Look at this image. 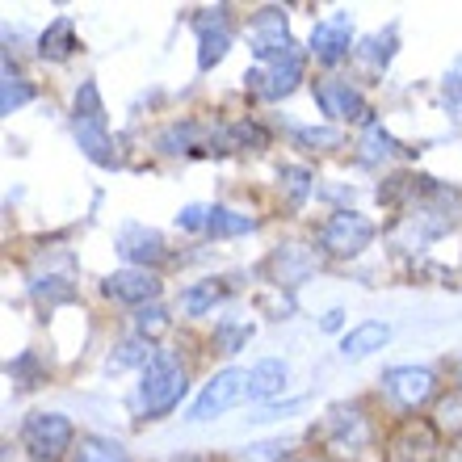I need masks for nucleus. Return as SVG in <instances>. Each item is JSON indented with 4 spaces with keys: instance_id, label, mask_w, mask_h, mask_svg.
<instances>
[{
    "instance_id": "ddd939ff",
    "label": "nucleus",
    "mask_w": 462,
    "mask_h": 462,
    "mask_svg": "<svg viewBox=\"0 0 462 462\" xmlns=\"http://www.w3.org/2000/svg\"><path fill=\"white\" fill-rule=\"evenodd\" d=\"M353 47H357V38H353V17L345 9L319 17L307 34V60H316L319 68H337V63L353 60Z\"/></svg>"
},
{
    "instance_id": "a211bd4d",
    "label": "nucleus",
    "mask_w": 462,
    "mask_h": 462,
    "mask_svg": "<svg viewBox=\"0 0 462 462\" xmlns=\"http://www.w3.org/2000/svg\"><path fill=\"white\" fill-rule=\"evenodd\" d=\"M231 286L227 278H202V282H189L181 294H177V311H181L185 319H202L210 316L215 307H223L231 299Z\"/></svg>"
},
{
    "instance_id": "dca6fc26",
    "label": "nucleus",
    "mask_w": 462,
    "mask_h": 462,
    "mask_svg": "<svg viewBox=\"0 0 462 462\" xmlns=\"http://www.w3.org/2000/svg\"><path fill=\"white\" fill-rule=\"evenodd\" d=\"M72 139L80 147V156H88L97 169H118L122 164L118 139L110 134V118H72Z\"/></svg>"
},
{
    "instance_id": "1a4fd4ad",
    "label": "nucleus",
    "mask_w": 462,
    "mask_h": 462,
    "mask_svg": "<svg viewBox=\"0 0 462 462\" xmlns=\"http://www.w3.org/2000/svg\"><path fill=\"white\" fill-rule=\"evenodd\" d=\"M324 269V253H319L316 244H278L273 253L261 261V273H265V282L273 286V291H299L303 282H311Z\"/></svg>"
},
{
    "instance_id": "c03bdc74",
    "label": "nucleus",
    "mask_w": 462,
    "mask_h": 462,
    "mask_svg": "<svg viewBox=\"0 0 462 462\" xmlns=\"http://www.w3.org/2000/svg\"><path fill=\"white\" fill-rule=\"evenodd\" d=\"M450 370H454V387H462V353H458V357H454V365H450Z\"/></svg>"
},
{
    "instance_id": "39448f33",
    "label": "nucleus",
    "mask_w": 462,
    "mask_h": 462,
    "mask_svg": "<svg viewBox=\"0 0 462 462\" xmlns=\"http://www.w3.org/2000/svg\"><path fill=\"white\" fill-rule=\"evenodd\" d=\"M303 80H307V47H294V51H286V55H278V60L248 68V72H244V97L269 101V106H273V101L291 97Z\"/></svg>"
},
{
    "instance_id": "f3484780",
    "label": "nucleus",
    "mask_w": 462,
    "mask_h": 462,
    "mask_svg": "<svg viewBox=\"0 0 462 462\" xmlns=\"http://www.w3.org/2000/svg\"><path fill=\"white\" fill-rule=\"evenodd\" d=\"M395 51H400V25L391 22L387 30H374V34H365L357 47H353V63L362 68V76L378 80V76L391 68L395 60Z\"/></svg>"
},
{
    "instance_id": "e433bc0d",
    "label": "nucleus",
    "mask_w": 462,
    "mask_h": 462,
    "mask_svg": "<svg viewBox=\"0 0 462 462\" xmlns=\"http://www.w3.org/2000/svg\"><path fill=\"white\" fill-rule=\"evenodd\" d=\"M441 101L462 118V55L450 63V72L441 76Z\"/></svg>"
},
{
    "instance_id": "2eb2a0df",
    "label": "nucleus",
    "mask_w": 462,
    "mask_h": 462,
    "mask_svg": "<svg viewBox=\"0 0 462 462\" xmlns=\"http://www.w3.org/2000/svg\"><path fill=\"white\" fill-rule=\"evenodd\" d=\"M101 294H106L110 303H122V307H134V311H139V307H147V303H160L164 282H160V273H152V269L122 265V269H114V273H106Z\"/></svg>"
},
{
    "instance_id": "c9c22d12",
    "label": "nucleus",
    "mask_w": 462,
    "mask_h": 462,
    "mask_svg": "<svg viewBox=\"0 0 462 462\" xmlns=\"http://www.w3.org/2000/svg\"><path fill=\"white\" fill-rule=\"evenodd\" d=\"M291 441H261V446H244L227 462H291Z\"/></svg>"
},
{
    "instance_id": "b1692460",
    "label": "nucleus",
    "mask_w": 462,
    "mask_h": 462,
    "mask_svg": "<svg viewBox=\"0 0 462 462\" xmlns=\"http://www.w3.org/2000/svg\"><path fill=\"white\" fill-rule=\"evenodd\" d=\"M316 194V172L307 164H282L278 169V198L291 210H303L307 198Z\"/></svg>"
},
{
    "instance_id": "412c9836",
    "label": "nucleus",
    "mask_w": 462,
    "mask_h": 462,
    "mask_svg": "<svg viewBox=\"0 0 462 462\" xmlns=\"http://www.w3.org/2000/svg\"><path fill=\"white\" fill-rule=\"evenodd\" d=\"M387 341H391L387 319H362V324H353V328L341 337V357L345 362H365L370 353H378Z\"/></svg>"
},
{
    "instance_id": "2f4dec72",
    "label": "nucleus",
    "mask_w": 462,
    "mask_h": 462,
    "mask_svg": "<svg viewBox=\"0 0 462 462\" xmlns=\"http://www.w3.org/2000/svg\"><path fill=\"white\" fill-rule=\"evenodd\" d=\"M38 97V88L25 80V76H17L13 68H5V80H0V114H17L22 106H30V101Z\"/></svg>"
},
{
    "instance_id": "7ed1b4c3",
    "label": "nucleus",
    "mask_w": 462,
    "mask_h": 462,
    "mask_svg": "<svg viewBox=\"0 0 462 462\" xmlns=\"http://www.w3.org/2000/svg\"><path fill=\"white\" fill-rule=\"evenodd\" d=\"M378 240V223L362 210H332L328 219L316 227V248L324 253V261H357V256Z\"/></svg>"
},
{
    "instance_id": "393cba45",
    "label": "nucleus",
    "mask_w": 462,
    "mask_h": 462,
    "mask_svg": "<svg viewBox=\"0 0 462 462\" xmlns=\"http://www.w3.org/2000/svg\"><path fill=\"white\" fill-rule=\"evenodd\" d=\"M256 227H261V219H256V215H244V210L223 207V202H215V207H210V219H207V236H210V240H236V236H253Z\"/></svg>"
},
{
    "instance_id": "a878e982",
    "label": "nucleus",
    "mask_w": 462,
    "mask_h": 462,
    "mask_svg": "<svg viewBox=\"0 0 462 462\" xmlns=\"http://www.w3.org/2000/svg\"><path fill=\"white\" fill-rule=\"evenodd\" d=\"M30 294H34V303L38 307H63V303H76L80 299V291H76V282L68 278V273H34L30 278Z\"/></svg>"
},
{
    "instance_id": "4be33fe9",
    "label": "nucleus",
    "mask_w": 462,
    "mask_h": 462,
    "mask_svg": "<svg viewBox=\"0 0 462 462\" xmlns=\"http://www.w3.org/2000/svg\"><path fill=\"white\" fill-rule=\"evenodd\" d=\"M80 51V34H76L72 17H55V22L38 34V60L47 63H68Z\"/></svg>"
},
{
    "instance_id": "7c9ffc66",
    "label": "nucleus",
    "mask_w": 462,
    "mask_h": 462,
    "mask_svg": "<svg viewBox=\"0 0 462 462\" xmlns=\"http://www.w3.org/2000/svg\"><path fill=\"white\" fill-rule=\"evenodd\" d=\"M291 139L303 147V152H337V147H345L341 126H294Z\"/></svg>"
},
{
    "instance_id": "0eeeda50",
    "label": "nucleus",
    "mask_w": 462,
    "mask_h": 462,
    "mask_svg": "<svg viewBox=\"0 0 462 462\" xmlns=\"http://www.w3.org/2000/svg\"><path fill=\"white\" fill-rule=\"evenodd\" d=\"M446 438H441L429 416H403L395 420L383 441V462H441Z\"/></svg>"
},
{
    "instance_id": "58836bf2",
    "label": "nucleus",
    "mask_w": 462,
    "mask_h": 462,
    "mask_svg": "<svg viewBox=\"0 0 462 462\" xmlns=\"http://www.w3.org/2000/svg\"><path fill=\"white\" fill-rule=\"evenodd\" d=\"M303 408V400H286V403H269V408H261L256 416H248V420H256V425H265V420H282V416H291Z\"/></svg>"
},
{
    "instance_id": "4468645a",
    "label": "nucleus",
    "mask_w": 462,
    "mask_h": 462,
    "mask_svg": "<svg viewBox=\"0 0 462 462\" xmlns=\"http://www.w3.org/2000/svg\"><path fill=\"white\" fill-rule=\"evenodd\" d=\"M114 248L131 269H152V273H160L172 261L164 236L156 227H147V223H122L118 236H114Z\"/></svg>"
},
{
    "instance_id": "bb28decb",
    "label": "nucleus",
    "mask_w": 462,
    "mask_h": 462,
    "mask_svg": "<svg viewBox=\"0 0 462 462\" xmlns=\"http://www.w3.org/2000/svg\"><path fill=\"white\" fill-rule=\"evenodd\" d=\"M68 462H134V454L122 446L118 438H106V433H80L76 450Z\"/></svg>"
},
{
    "instance_id": "423d86ee",
    "label": "nucleus",
    "mask_w": 462,
    "mask_h": 462,
    "mask_svg": "<svg viewBox=\"0 0 462 462\" xmlns=\"http://www.w3.org/2000/svg\"><path fill=\"white\" fill-rule=\"evenodd\" d=\"M311 97H316L319 114L332 122V126H374V106L362 88L345 80V76H316L311 80Z\"/></svg>"
},
{
    "instance_id": "f8f14e48",
    "label": "nucleus",
    "mask_w": 462,
    "mask_h": 462,
    "mask_svg": "<svg viewBox=\"0 0 462 462\" xmlns=\"http://www.w3.org/2000/svg\"><path fill=\"white\" fill-rule=\"evenodd\" d=\"M244 34H248V51H253L256 63H269L294 51L299 42L291 38V13L282 9V5H265V9H256L244 25Z\"/></svg>"
},
{
    "instance_id": "4c0bfd02",
    "label": "nucleus",
    "mask_w": 462,
    "mask_h": 462,
    "mask_svg": "<svg viewBox=\"0 0 462 462\" xmlns=\"http://www.w3.org/2000/svg\"><path fill=\"white\" fill-rule=\"evenodd\" d=\"M207 219H210V207H202V202H189V207L177 210V227L189 231V236H207Z\"/></svg>"
},
{
    "instance_id": "f03ea898",
    "label": "nucleus",
    "mask_w": 462,
    "mask_h": 462,
    "mask_svg": "<svg viewBox=\"0 0 462 462\" xmlns=\"http://www.w3.org/2000/svg\"><path fill=\"white\" fill-rule=\"evenodd\" d=\"M185 391H189V365L177 349H156V357L139 370V387H134V412L139 420H164L181 408Z\"/></svg>"
},
{
    "instance_id": "9b49d317",
    "label": "nucleus",
    "mask_w": 462,
    "mask_h": 462,
    "mask_svg": "<svg viewBox=\"0 0 462 462\" xmlns=\"http://www.w3.org/2000/svg\"><path fill=\"white\" fill-rule=\"evenodd\" d=\"M240 403H248V370L223 365V370H215V374L207 378V387L198 391V400L189 403V416H185V420L207 425V420H219L223 412L240 408Z\"/></svg>"
},
{
    "instance_id": "72a5a7b5",
    "label": "nucleus",
    "mask_w": 462,
    "mask_h": 462,
    "mask_svg": "<svg viewBox=\"0 0 462 462\" xmlns=\"http://www.w3.org/2000/svg\"><path fill=\"white\" fill-rule=\"evenodd\" d=\"M5 374L17 383V387H38L42 378H47V365L38 362V353L34 349H25L22 357H13L9 365H5Z\"/></svg>"
},
{
    "instance_id": "c756f323",
    "label": "nucleus",
    "mask_w": 462,
    "mask_h": 462,
    "mask_svg": "<svg viewBox=\"0 0 462 462\" xmlns=\"http://www.w3.org/2000/svg\"><path fill=\"white\" fill-rule=\"evenodd\" d=\"M253 324H240V319H219L215 324V332H210V349L223 353V357H236V353L244 349V345L253 341Z\"/></svg>"
},
{
    "instance_id": "6e6552de",
    "label": "nucleus",
    "mask_w": 462,
    "mask_h": 462,
    "mask_svg": "<svg viewBox=\"0 0 462 462\" xmlns=\"http://www.w3.org/2000/svg\"><path fill=\"white\" fill-rule=\"evenodd\" d=\"M378 383H383V395L408 416L441 400V378L433 365H387Z\"/></svg>"
},
{
    "instance_id": "37998d69",
    "label": "nucleus",
    "mask_w": 462,
    "mask_h": 462,
    "mask_svg": "<svg viewBox=\"0 0 462 462\" xmlns=\"http://www.w3.org/2000/svg\"><path fill=\"white\" fill-rule=\"evenodd\" d=\"M291 462H332V458H324V454L311 450V454H299V458H291Z\"/></svg>"
},
{
    "instance_id": "aec40b11",
    "label": "nucleus",
    "mask_w": 462,
    "mask_h": 462,
    "mask_svg": "<svg viewBox=\"0 0 462 462\" xmlns=\"http://www.w3.org/2000/svg\"><path fill=\"white\" fill-rule=\"evenodd\" d=\"M400 156H412V147H403L395 134L383 126V122H374V126H365L362 139H357V160H362L365 169H378V164H391V160Z\"/></svg>"
},
{
    "instance_id": "6ab92c4d",
    "label": "nucleus",
    "mask_w": 462,
    "mask_h": 462,
    "mask_svg": "<svg viewBox=\"0 0 462 462\" xmlns=\"http://www.w3.org/2000/svg\"><path fill=\"white\" fill-rule=\"evenodd\" d=\"M286 378H291V365L282 362V357H261V362H253L248 365V403L269 408V403L286 391Z\"/></svg>"
},
{
    "instance_id": "f257e3e1",
    "label": "nucleus",
    "mask_w": 462,
    "mask_h": 462,
    "mask_svg": "<svg viewBox=\"0 0 462 462\" xmlns=\"http://www.w3.org/2000/svg\"><path fill=\"white\" fill-rule=\"evenodd\" d=\"M307 441L316 446V454H324V458H332V462H349V458H357V454H365L378 441V425H374L370 403L365 400L328 403L324 416L307 429Z\"/></svg>"
},
{
    "instance_id": "5701e85b",
    "label": "nucleus",
    "mask_w": 462,
    "mask_h": 462,
    "mask_svg": "<svg viewBox=\"0 0 462 462\" xmlns=\"http://www.w3.org/2000/svg\"><path fill=\"white\" fill-rule=\"evenodd\" d=\"M273 143V131H269L265 122L256 118H236V122H223V147L231 152H265Z\"/></svg>"
},
{
    "instance_id": "79ce46f5",
    "label": "nucleus",
    "mask_w": 462,
    "mask_h": 462,
    "mask_svg": "<svg viewBox=\"0 0 462 462\" xmlns=\"http://www.w3.org/2000/svg\"><path fill=\"white\" fill-rule=\"evenodd\" d=\"M169 462H227V458H215V454H177Z\"/></svg>"
},
{
    "instance_id": "20e7f679",
    "label": "nucleus",
    "mask_w": 462,
    "mask_h": 462,
    "mask_svg": "<svg viewBox=\"0 0 462 462\" xmlns=\"http://www.w3.org/2000/svg\"><path fill=\"white\" fill-rule=\"evenodd\" d=\"M17 441L34 462H68L80 433L63 412H30L17 429Z\"/></svg>"
},
{
    "instance_id": "a19ab883",
    "label": "nucleus",
    "mask_w": 462,
    "mask_h": 462,
    "mask_svg": "<svg viewBox=\"0 0 462 462\" xmlns=\"http://www.w3.org/2000/svg\"><path fill=\"white\" fill-rule=\"evenodd\" d=\"M441 462H462V438L446 441V454H441Z\"/></svg>"
},
{
    "instance_id": "c85d7f7f",
    "label": "nucleus",
    "mask_w": 462,
    "mask_h": 462,
    "mask_svg": "<svg viewBox=\"0 0 462 462\" xmlns=\"http://www.w3.org/2000/svg\"><path fill=\"white\" fill-rule=\"evenodd\" d=\"M433 429H438L441 438H462V387H450V391H441V400L433 403Z\"/></svg>"
},
{
    "instance_id": "f704fd0d",
    "label": "nucleus",
    "mask_w": 462,
    "mask_h": 462,
    "mask_svg": "<svg viewBox=\"0 0 462 462\" xmlns=\"http://www.w3.org/2000/svg\"><path fill=\"white\" fill-rule=\"evenodd\" d=\"M72 118H106V101H101L97 80H80L72 97Z\"/></svg>"
},
{
    "instance_id": "9d476101",
    "label": "nucleus",
    "mask_w": 462,
    "mask_h": 462,
    "mask_svg": "<svg viewBox=\"0 0 462 462\" xmlns=\"http://www.w3.org/2000/svg\"><path fill=\"white\" fill-rule=\"evenodd\" d=\"M189 30H194V38H198V76L215 72L231 55V42H236V17H231V9L227 5L194 9L189 13Z\"/></svg>"
},
{
    "instance_id": "473e14b6",
    "label": "nucleus",
    "mask_w": 462,
    "mask_h": 462,
    "mask_svg": "<svg viewBox=\"0 0 462 462\" xmlns=\"http://www.w3.org/2000/svg\"><path fill=\"white\" fill-rule=\"evenodd\" d=\"M169 328H172V316H169V307H164V303H147V307H139V311H134V332H139L143 341L156 345Z\"/></svg>"
},
{
    "instance_id": "ea45409f",
    "label": "nucleus",
    "mask_w": 462,
    "mask_h": 462,
    "mask_svg": "<svg viewBox=\"0 0 462 462\" xmlns=\"http://www.w3.org/2000/svg\"><path fill=\"white\" fill-rule=\"evenodd\" d=\"M341 324H345V311H341V307H332L328 316L319 319V328H324V332H337V328H341Z\"/></svg>"
},
{
    "instance_id": "cd10ccee",
    "label": "nucleus",
    "mask_w": 462,
    "mask_h": 462,
    "mask_svg": "<svg viewBox=\"0 0 462 462\" xmlns=\"http://www.w3.org/2000/svg\"><path fill=\"white\" fill-rule=\"evenodd\" d=\"M152 357H156V345L143 341L139 332H131V337H122V341L114 345V353L106 357V370H114V374H118V370H131V365H139V370H143Z\"/></svg>"
}]
</instances>
